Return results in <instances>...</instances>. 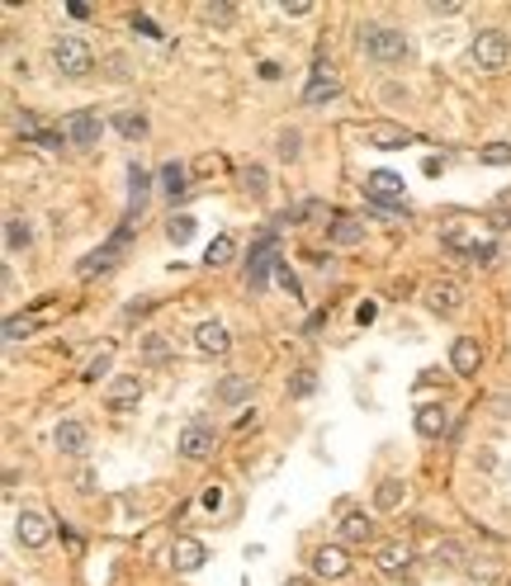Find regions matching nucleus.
<instances>
[{
    "instance_id": "obj_1",
    "label": "nucleus",
    "mask_w": 511,
    "mask_h": 586,
    "mask_svg": "<svg viewBox=\"0 0 511 586\" xmlns=\"http://www.w3.org/2000/svg\"><path fill=\"white\" fill-rule=\"evenodd\" d=\"M360 48H364V58H374V62H383V67H393V62H403V58H408V39H403V29H389V24L364 29V33H360Z\"/></svg>"
},
{
    "instance_id": "obj_2",
    "label": "nucleus",
    "mask_w": 511,
    "mask_h": 586,
    "mask_svg": "<svg viewBox=\"0 0 511 586\" xmlns=\"http://www.w3.org/2000/svg\"><path fill=\"white\" fill-rule=\"evenodd\" d=\"M52 67H58L62 76L81 81V76L95 71V52H90V43H81V39H58L52 43Z\"/></svg>"
},
{
    "instance_id": "obj_3",
    "label": "nucleus",
    "mask_w": 511,
    "mask_h": 586,
    "mask_svg": "<svg viewBox=\"0 0 511 586\" xmlns=\"http://www.w3.org/2000/svg\"><path fill=\"white\" fill-rule=\"evenodd\" d=\"M469 58H473V67H479V71H502V67H507V58H511L507 33H502V29H483L479 39H473Z\"/></svg>"
},
{
    "instance_id": "obj_4",
    "label": "nucleus",
    "mask_w": 511,
    "mask_h": 586,
    "mask_svg": "<svg viewBox=\"0 0 511 586\" xmlns=\"http://www.w3.org/2000/svg\"><path fill=\"white\" fill-rule=\"evenodd\" d=\"M426 307L435 317H460L464 313V284L460 280H431L426 284Z\"/></svg>"
},
{
    "instance_id": "obj_5",
    "label": "nucleus",
    "mask_w": 511,
    "mask_h": 586,
    "mask_svg": "<svg viewBox=\"0 0 511 586\" xmlns=\"http://www.w3.org/2000/svg\"><path fill=\"white\" fill-rule=\"evenodd\" d=\"M213 445H218V435H213V426H204V421H190L185 431H180V454H185L190 464H199V459H209L213 454Z\"/></svg>"
},
{
    "instance_id": "obj_6",
    "label": "nucleus",
    "mask_w": 511,
    "mask_h": 586,
    "mask_svg": "<svg viewBox=\"0 0 511 586\" xmlns=\"http://www.w3.org/2000/svg\"><path fill=\"white\" fill-rule=\"evenodd\" d=\"M138 402H142V383H138L133 374H123V378H114V383L104 388V407L114 412V416L138 412Z\"/></svg>"
},
{
    "instance_id": "obj_7",
    "label": "nucleus",
    "mask_w": 511,
    "mask_h": 586,
    "mask_svg": "<svg viewBox=\"0 0 511 586\" xmlns=\"http://www.w3.org/2000/svg\"><path fill=\"white\" fill-rule=\"evenodd\" d=\"M14 535H20L24 548H48L52 525H48L43 511H20V516H14Z\"/></svg>"
},
{
    "instance_id": "obj_8",
    "label": "nucleus",
    "mask_w": 511,
    "mask_h": 586,
    "mask_svg": "<svg viewBox=\"0 0 511 586\" xmlns=\"http://www.w3.org/2000/svg\"><path fill=\"white\" fill-rule=\"evenodd\" d=\"M194 351L209 355V360H223V355L232 351L228 326H223V322H199V326H194Z\"/></svg>"
},
{
    "instance_id": "obj_9",
    "label": "nucleus",
    "mask_w": 511,
    "mask_h": 586,
    "mask_svg": "<svg viewBox=\"0 0 511 586\" xmlns=\"http://www.w3.org/2000/svg\"><path fill=\"white\" fill-rule=\"evenodd\" d=\"M62 133H67V146H95L100 142V119L90 114V109H76V114H67Z\"/></svg>"
},
{
    "instance_id": "obj_10",
    "label": "nucleus",
    "mask_w": 511,
    "mask_h": 586,
    "mask_svg": "<svg viewBox=\"0 0 511 586\" xmlns=\"http://www.w3.org/2000/svg\"><path fill=\"white\" fill-rule=\"evenodd\" d=\"M128 246V227L123 232H114V242H109V246H100V251H90L85 255V261L76 265V274H81V280H95V274H104V270H114V255Z\"/></svg>"
},
{
    "instance_id": "obj_11",
    "label": "nucleus",
    "mask_w": 511,
    "mask_h": 586,
    "mask_svg": "<svg viewBox=\"0 0 511 586\" xmlns=\"http://www.w3.org/2000/svg\"><path fill=\"white\" fill-rule=\"evenodd\" d=\"M364 199H374V204H398V199H403V175L370 171L364 175Z\"/></svg>"
},
{
    "instance_id": "obj_12",
    "label": "nucleus",
    "mask_w": 511,
    "mask_h": 586,
    "mask_svg": "<svg viewBox=\"0 0 511 586\" xmlns=\"http://www.w3.org/2000/svg\"><path fill=\"white\" fill-rule=\"evenodd\" d=\"M374 535H379V525H374V516H364V511H351V516L341 520V544L345 548H370Z\"/></svg>"
},
{
    "instance_id": "obj_13",
    "label": "nucleus",
    "mask_w": 511,
    "mask_h": 586,
    "mask_svg": "<svg viewBox=\"0 0 511 586\" xmlns=\"http://www.w3.org/2000/svg\"><path fill=\"white\" fill-rule=\"evenodd\" d=\"M280 265V255H275V236H261V246L251 251V274H247V284L261 293L265 289V280H270V270Z\"/></svg>"
},
{
    "instance_id": "obj_14",
    "label": "nucleus",
    "mask_w": 511,
    "mask_h": 586,
    "mask_svg": "<svg viewBox=\"0 0 511 586\" xmlns=\"http://www.w3.org/2000/svg\"><path fill=\"white\" fill-rule=\"evenodd\" d=\"M364 142L383 146V152H398V146H412L417 133H408L403 123H370V128H364Z\"/></svg>"
},
{
    "instance_id": "obj_15",
    "label": "nucleus",
    "mask_w": 511,
    "mask_h": 586,
    "mask_svg": "<svg viewBox=\"0 0 511 586\" xmlns=\"http://www.w3.org/2000/svg\"><path fill=\"white\" fill-rule=\"evenodd\" d=\"M204 563H209V548L199 544V539L180 535V539L171 544V567H175V573H199Z\"/></svg>"
},
{
    "instance_id": "obj_16",
    "label": "nucleus",
    "mask_w": 511,
    "mask_h": 586,
    "mask_svg": "<svg viewBox=\"0 0 511 586\" xmlns=\"http://www.w3.org/2000/svg\"><path fill=\"white\" fill-rule=\"evenodd\" d=\"M313 573L327 577V582H336L351 573V558H345V544H322L318 554H313Z\"/></svg>"
},
{
    "instance_id": "obj_17",
    "label": "nucleus",
    "mask_w": 511,
    "mask_h": 586,
    "mask_svg": "<svg viewBox=\"0 0 511 586\" xmlns=\"http://www.w3.org/2000/svg\"><path fill=\"white\" fill-rule=\"evenodd\" d=\"M450 364H454V374H479V364H483V351H479V341L473 336H454L450 345Z\"/></svg>"
},
{
    "instance_id": "obj_18",
    "label": "nucleus",
    "mask_w": 511,
    "mask_h": 586,
    "mask_svg": "<svg viewBox=\"0 0 511 586\" xmlns=\"http://www.w3.org/2000/svg\"><path fill=\"white\" fill-rule=\"evenodd\" d=\"M408 563H412V548L403 539H389V544L374 548V567H379V573H389V577H398Z\"/></svg>"
},
{
    "instance_id": "obj_19",
    "label": "nucleus",
    "mask_w": 511,
    "mask_h": 586,
    "mask_svg": "<svg viewBox=\"0 0 511 586\" xmlns=\"http://www.w3.org/2000/svg\"><path fill=\"white\" fill-rule=\"evenodd\" d=\"M52 440H58V449H62V454H71V459L90 449V431L81 426V421H62V426H58V435H52Z\"/></svg>"
},
{
    "instance_id": "obj_20",
    "label": "nucleus",
    "mask_w": 511,
    "mask_h": 586,
    "mask_svg": "<svg viewBox=\"0 0 511 586\" xmlns=\"http://www.w3.org/2000/svg\"><path fill=\"white\" fill-rule=\"evenodd\" d=\"M247 397H251V378H247V374H228V378L213 388L218 407H237V402H247Z\"/></svg>"
},
{
    "instance_id": "obj_21",
    "label": "nucleus",
    "mask_w": 511,
    "mask_h": 586,
    "mask_svg": "<svg viewBox=\"0 0 511 586\" xmlns=\"http://www.w3.org/2000/svg\"><path fill=\"white\" fill-rule=\"evenodd\" d=\"M33 246V227H29V218L24 213H10L5 218V251L10 255H20V251H29Z\"/></svg>"
},
{
    "instance_id": "obj_22",
    "label": "nucleus",
    "mask_w": 511,
    "mask_h": 586,
    "mask_svg": "<svg viewBox=\"0 0 511 586\" xmlns=\"http://www.w3.org/2000/svg\"><path fill=\"white\" fill-rule=\"evenodd\" d=\"M148 194H152V175L133 161V166H128V213H142Z\"/></svg>"
},
{
    "instance_id": "obj_23",
    "label": "nucleus",
    "mask_w": 511,
    "mask_h": 586,
    "mask_svg": "<svg viewBox=\"0 0 511 586\" xmlns=\"http://www.w3.org/2000/svg\"><path fill=\"white\" fill-rule=\"evenodd\" d=\"M336 95H341V81L327 76V71L318 67L313 81H308V90H303V104H327V100H336Z\"/></svg>"
},
{
    "instance_id": "obj_24",
    "label": "nucleus",
    "mask_w": 511,
    "mask_h": 586,
    "mask_svg": "<svg viewBox=\"0 0 511 586\" xmlns=\"http://www.w3.org/2000/svg\"><path fill=\"white\" fill-rule=\"evenodd\" d=\"M450 431V412L445 407H422L417 412V435L422 440H441Z\"/></svg>"
},
{
    "instance_id": "obj_25",
    "label": "nucleus",
    "mask_w": 511,
    "mask_h": 586,
    "mask_svg": "<svg viewBox=\"0 0 511 586\" xmlns=\"http://www.w3.org/2000/svg\"><path fill=\"white\" fill-rule=\"evenodd\" d=\"M327 242H332V246H360L364 242V223H360V218H336V223L327 227Z\"/></svg>"
},
{
    "instance_id": "obj_26",
    "label": "nucleus",
    "mask_w": 511,
    "mask_h": 586,
    "mask_svg": "<svg viewBox=\"0 0 511 586\" xmlns=\"http://www.w3.org/2000/svg\"><path fill=\"white\" fill-rule=\"evenodd\" d=\"M161 190H166L171 199H180L190 190V166L185 161H166V166H161Z\"/></svg>"
},
{
    "instance_id": "obj_27",
    "label": "nucleus",
    "mask_w": 511,
    "mask_h": 586,
    "mask_svg": "<svg viewBox=\"0 0 511 586\" xmlns=\"http://www.w3.org/2000/svg\"><path fill=\"white\" fill-rule=\"evenodd\" d=\"M403 497H408V483L403 478H383L374 487V506L379 511H398V506H403Z\"/></svg>"
},
{
    "instance_id": "obj_28",
    "label": "nucleus",
    "mask_w": 511,
    "mask_h": 586,
    "mask_svg": "<svg viewBox=\"0 0 511 586\" xmlns=\"http://www.w3.org/2000/svg\"><path fill=\"white\" fill-rule=\"evenodd\" d=\"M232 255H237V236L232 232H218L213 242H209V251H204V261L213 270H223V265H232Z\"/></svg>"
},
{
    "instance_id": "obj_29",
    "label": "nucleus",
    "mask_w": 511,
    "mask_h": 586,
    "mask_svg": "<svg viewBox=\"0 0 511 586\" xmlns=\"http://www.w3.org/2000/svg\"><path fill=\"white\" fill-rule=\"evenodd\" d=\"M171 360V341L161 332H148L142 336V364H166Z\"/></svg>"
},
{
    "instance_id": "obj_30",
    "label": "nucleus",
    "mask_w": 511,
    "mask_h": 586,
    "mask_svg": "<svg viewBox=\"0 0 511 586\" xmlns=\"http://www.w3.org/2000/svg\"><path fill=\"white\" fill-rule=\"evenodd\" d=\"M114 128H119V133H123L128 142L148 138V119H142V114H133V109H119V114H114Z\"/></svg>"
},
{
    "instance_id": "obj_31",
    "label": "nucleus",
    "mask_w": 511,
    "mask_h": 586,
    "mask_svg": "<svg viewBox=\"0 0 511 586\" xmlns=\"http://www.w3.org/2000/svg\"><path fill=\"white\" fill-rule=\"evenodd\" d=\"M318 393V369H294V378H289V397L303 402V397H313Z\"/></svg>"
},
{
    "instance_id": "obj_32",
    "label": "nucleus",
    "mask_w": 511,
    "mask_h": 586,
    "mask_svg": "<svg viewBox=\"0 0 511 586\" xmlns=\"http://www.w3.org/2000/svg\"><path fill=\"white\" fill-rule=\"evenodd\" d=\"M318 218H327V204H322V199H308V204L284 213V223H318Z\"/></svg>"
},
{
    "instance_id": "obj_33",
    "label": "nucleus",
    "mask_w": 511,
    "mask_h": 586,
    "mask_svg": "<svg viewBox=\"0 0 511 586\" xmlns=\"http://www.w3.org/2000/svg\"><path fill=\"white\" fill-rule=\"evenodd\" d=\"M199 14H204L209 24H218V29H232V24H237V5H228V0H218V5H204Z\"/></svg>"
},
{
    "instance_id": "obj_34",
    "label": "nucleus",
    "mask_w": 511,
    "mask_h": 586,
    "mask_svg": "<svg viewBox=\"0 0 511 586\" xmlns=\"http://www.w3.org/2000/svg\"><path fill=\"white\" fill-rule=\"evenodd\" d=\"M479 161H483V166H511V142H488V146H479Z\"/></svg>"
},
{
    "instance_id": "obj_35",
    "label": "nucleus",
    "mask_w": 511,
    "mask_h": 586,
    "mask_svg": "<svg viewBox=\"0 0 511 586\" xmlns=\"http://www.w3.org/2000/svg\"><path fill=\"white\" fill-rule=\"evenodd\" d=\"M242 190L265 194V190H270V171H265V166H256V161H251V166H242Z\"/></svg>"
},
{
    "instance_id": "obj_36",
    "label": "nucleus",
    "mask_w": 511,
    "mask_h": 586,
    "mask_svg": "<svg viewBox=\"0 0 511 586\" xmlns=\"http://www.w3.org/2000/svg\"><path fill=\"white\" fill-rule=\"evenodd\" d=\"M166 236H171L175 246H185L190 236H194V218H190V213H175L171 223H166Z\"/></svg>"
},
{
    "instance_id": "obj_37",
    "label": "nucleus",
    "mask_w": 511,
    "mask_h": 586,
    "mask_svg": "<svg viewBox=\"0 0 511 586\" xmlns=\"http://www.w3.org/2000/svg\"><path fill=\"white\" fill-rule=\"evenodd\" d=\"M33 332H39V317H10L5 322V341H24Z\"/></svg>"
},
{
    "instance_id": "obj_38",
    "label": "nucleus",
    "mask_w": 511,
    "mask_h": 586,
    "mask_svg": "<svg viewBox=\"0 0 511 586\" xmlns=\"http://www.w3.org/2000/svg\"><path fill=\"white\" fill-rule=\"evenodd\" d=\"M109 364H114V351H109V345H104V351H100L95 360L85 364V374H81V378H85V383H100V374H109Z\"/></svg>"
},
{
    "instance_id": "obj_39",
    "label": "nucleus",
    "mask_w": 511,
    "mask_h": 586,
    "mask_svg": "<svg viewBox=\"0 0 511 586\" xmlns=\"http://www.w3.org/2000/svg\"><path fill=\"white\" fill-rule=\"evenodd\" d=\"M435 563H441V567H460L464 563V548L454 544V539H445L441 548H435Z\"/></svg>"
},
{
    "instance_id": "obj_40",
    "label": "nucleus",
    "mask_w": 511,
    "mask_h": 586,
    "mask_svg": "<svg viewBox=\"0 0 511 586\" xmlns=\"http://www.w3.org/2000/svg\"><path fill=\"white\" fill-rule=\"evenodd\" d=\"M299 142H303V138L294 133V128H284V133H280V156L294 161V156H299Z\"/></svg>"
},
{
    "instance_id": "obj_41",
    "label": "nucleus",
    "mask_w": 511,
    "mask_h": 586,
    "mask_svg": "<svg viewBox=\"0 0 511 586\" xmlns=\"http://www.w3.org/2000/svg\"><path fill=\"white\" fill-rule=\"evenodd\" d=\"M280 14L284 20H303V14H313V5L308 0H280Z\"/></svg>"
},
{
    "instance_id": "obj_42",
    "label": "nucleus",
    "mask_w": 511,
    "mask_h": 586,
    "mask_svg": "<svg viewBox=\"0 0 511 586\" xmlns=\"http://www.w3.org/2000/svg\"><path fill=\"white\" fill-rule=\"evenodd\" d=\"M492 255H498V246H492V242H473V251H469V261H473V265H488Z\"/></svg>"
},
{
    "instance_id": "obj_43",
    "label": "nucleus",
    "mask_w": 511,
    "mask_h": 586,
    "mask_svg": "<svg viewBox=\"0 0 511 586\" xmlns=\"http://www.w3.org/2000/svg\"><path fill=\"white\" fill-rule=\"evenodd\" d=\"M104 67H109V76H128V58H123V52H109Z\"/></svg>"
},
{
    "instance_id": "obj_44",
    "label": "nucleus",
    "mask_w": 511,
    "mask_h": 586,
    "mask_svg": "<svg viewBox=\"0 0 511 586\" xmlns=\"http://www.w3.org/2000/svg\"><path fill=\"white\" fill-rule=\"evenodd\" d=\"M280 284H284V293L289 298H303V289H299V280L289 274V265H280Z\"/></svg>"
},
{
    "instance_id": "obj_45",
    "label": "nucleus",
    "mask_w": 511,
    "mask_h": 586,
    "mask_svg": "<svg viewBox=\"0 0 511 586\" xmlns=\"http://www.w3.org/2000/svg\"><path fill=\"white\" fill-rule=\"evenodd\" d=\"M133 29H138V33H148V39H161V29L148 20V14H133Z\"/></svg>"
},
{
    "instance_id": "obj_46",
    "label": "nucleus",
    "mask_w": 511,
    "mask_h": 586,
    "mask_svg": "<svg viewBox=\"0 0 511 586\" xmlns=\"http://www.w3.org/2000/svg\"><path fill=\"white\" fill-rule=\"evenodd\" d=\"M355 322L370 326V322H374V303H360V307H355Z\"/></svg>"
},
{
    "instance_id": "obj_47",
    "label": "nucleus",
    "mask_w": 511,
    "mask_h": 586,
    "mask_svg": "<svg viewBox=\"0 0 511 586\" xmlns=\"http://www.w3.org/2000/svg\"><path fill=\"white\" fill-rule=\"evenodd\" d=\"M261 81H280V62H261Z\"/></svg>"
},
{
    "instance_id": "obj_48",
    "label": "nucleus",
    "mask_w": 511,
    "mask_h": 586,
    "mask_svg": "<svg viewBox=\"0 0 511 586\" xmlns=\"http://www.w3.org/2000/svg\"><path fill=\"white\" fill-rule=\"evenodd\" d=\"M204 506H209V511H218V506H223V492L209 487V492H204Z\"/></svg>"
},
{
    "instance_id": "obj_49",
    "label": "nucleus",
    "mask_w": 511,
    "mask_h": 586,
    "mask_svg": "<svg viewBox=\"0 0 511 586\" xmlns=\"http://www.w3.org/2000/svg\"><path fill=\"white\" fill-rule=\"evenodd\" d=\"M199 171H223V156H199Z\"/></svg>"
},
{
    "instance_id": "obj_50",
    "label": "nucleus",
    "mask_w": 511,
    "mask_h": 586,
    "mask_svg": "<svg viewBox=\"0 0 511 586\" xmlns=\"http://www.w3.org/2000/svg\"><path fill=\"white\" fill-rule=\"evenodd\" d=\"M67 14H71V20H90L95 10H90V5H67Z\"/></svg>"
},
{
    "instance_id": "obj_51",
    "label": "nucleus",
    "mask_w": 511,
    "mask_h": 586,
    "mask_svg": "<svg viewBox=\"0 0 511 586\" xmlns=\"http://www.w3.org/2000/svg\"><path fill=\"white\" fill-rule=\"evenodd\" d=\"M284 586H313V582L308 577H284Z\"/></svg>"
}]
</instances>
